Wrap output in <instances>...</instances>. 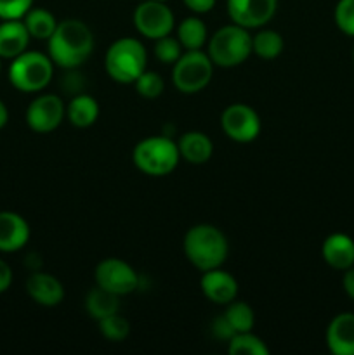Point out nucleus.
<instances>
[{
	"label": "nucleus",
	"instance_id": "1",
	"mask_svg": "<svg viewBox=\"0 0 354 355\" xmlns=\"http://www.w3.org/2000/svg\"><path fill=\"white\" fill-rule=\"evenodd\" d=\"M49 58L62 69H76L94 51V33L83 21L65 19L58 23L47 40Z\"/></svg>",
	"mask_w": 354,
	"mask_h": 355
},
{
	"label": "nucleus",
	"instance_id": "2",
	"mask_svg": "<svg viewBox=\"0 0 354 355\" xmlns=\"http://www.w3.org/2000/svg\"><path fill=\"white\" fill-rule=\"evenodd\" d=\"M183 248L191 266L201 272L222 267L229 255L228 238L221 229L210 224H198L187 229Z\"/></svg>",
	"mask_w": 354,
	"mask_h": 355
},
{
	"label": "nucleus",
	"instance_id": "3",
	"mask_svg": "<svg viewBox=\"0 0 354 355\" xmlns=\"http://www.w3.org/2000/svg\"><path fill=\"white\" fill-rule=\"evenodd\" d=\"M148 64V52L141 40L124 37L110 45L104 58V69L108 76L117 83L130 85L142 73Z\"/></svg>",
	"mask_w": 354,
	"mask_h": 355
},
{
	"label": "nucleus",
	"instance_id": "4",
	"mask_svg": "<svg viewBox=\"0 0 354 355\" xmlns=\"http://www.w3.org/2000/svg\"><path fill=\"white\" fill-rule=\"evenodd\" d=\"M132 162L135 168L146 175L165 177L179 165V148H177V142L165 135L142 139L132 151Z\"/></svg>",
	"mask_w": 354,
	"mask_h": 355
},
{
	"label": "nucleus",
	"instance_id": "5",
	"mask_svg": "<svg viewBox=\"0 0 354 355\" xmlns=\"http://www.w3.org/2000/svg\"><path fill=\"white\" fill-rule=\"evenodd\" d=\"M208 58L219 68H235L252 55V35L239 24H228L208 40Z\"/></svg>",
	"mask_w": 354,
	"mask_h": 355
},
{
	"label": "nucleus",
	"instance_id": "6",
	"mask_svg": "<svg viewBox=\"0 0 354 355\" xmlns=\"http://www.w3.org/2000/svg\"><path fill=\"white\" fill-rule=\"evenodd\" d=\"M54 62L49 54L24 51L9 66V82L19 92H40L52 82Z\"/></svg>",
	"mask_w": 354,
	"mask_h": 355
},
{
	"label": "nucleus",
	"instance_id": "7",
	"mask_svg": "<svg viewBox=\"0 0 354 355\" xmlns=\"http://www.w3.org/2000/svg\"><path fill=\"white\" fill-rule=\"evenodd\" d=\"M214 62L201 51H186L172 68V83L179 92L198 94L212 82Z\"/></svg>",
	"mask_w": 354,
	"mask_h": 355
},
{
	"label": "nucleus",
	"instance_id": "8",
	"mask_svg": "<svg viewBox=\"0 0 354 355\" xmlns=\"http://www.w3.org/2000/svg\"><path fill=\"white\" fill-rule=\"evenodd\" d=\"M96 284L103 290L111 291L118 297L134 293L139 288V276L130 263L124 262L121 259H104L97 263L94 270Z\"/></svg>",
	"mask_w": 354,
	"mask_h": 355
},
{
	"label": "nucleus",
	"instance_id": "9",
	"mask_svg": "<svg viewBox=\"0 0 354 355\" xmlns=\"http://www.w3.org/2000/svg\"><path fill=\"white\" fill-rule=\"evenodd\" d=\"M174 19L172 10L162 0H144L134 10V26L142 37L149 40H158L172 33Z\"/></svg>",
	"mask_w": 354,
	"mask_h": 355
},
{
	"label": "nucleus",
	"instance_id": "10",
	"mask_svg": "<svg viewBox=\"0 0 354 355\" xmlns=\"http://www.w3.org/2000/svg\"><path fill=\"white\" fill-rule=\"evenodd\" d=\"M221 127L231 141L246 144L259 137L260 118L252 106L243 103L231 104L222 111Z\"/></svg>",
	"mask_w": 354,
	"mask_h": 355
},
{
	"label": "nucleus",
	"instance_id": "11",
	"mask_svg": "<svg viewBox=\"0 0 354 355\" xmlns=\"http://www.w3.org/2000/svg\"><path fill=\"white\" fill-rule=\"evenodd\" d=\"M66 116V106L56 94H42L30 103L26 110V123L37 134H51Z\"/></svg>",
	"mask_w": 354,
	"mask_h": 355
},
{
	"label": "nucleus",
	"instance_id": "12",
	"mask_svg": "<svg viewBox=\"0 0 354 355\" xmlns=\"http://www.w3.org/2000/svg\"><path fill=\"white\" fill-rule=\"evenodd\" d=\"M228 14L235 24L252 30L269 23L278 9V0H228Z\"/></svg>",
	"mask_w": 354,
	"mask_h": 355
},
{
	"label": "nucleus",
	"instance_id": "13",
	"mask_svg": "<svg viewBox=\"0 0 354 355\" xmlns=\"http://www.w3.org/2000/svg\"><path fill=\"white\" fill-rule=\"evenodd\" d=\"M201 291L205 297L217 305H228L238 295V281L221 267L212 270H205L200 279Z\"/></svg>",
	"mask_w": 354,
	"mask_h": 355
},
{
	"label": "nucleus",
	"instance_id": "14",
	"mask_svg": "<svg viewBox=\"0 0 354 355\" xmlns=\"http://www.w3.org/2000/svg\"><path fill=\"white\" fill-rule=\"evenodd\" d=\"M26 291L35 304L56 307L65 300V286L58 277L47 272H33L26 279Z\"/></svg>",
	"mask_w": 354,
	"mask_h": 355
},
{
	"label": "nucleus",
	"instance_id": "15",
	"mask_svg": "<svg viewBox=\"0 0 354 355\" xmlns=\"http://www.w3.org/2000/svg\"><path fill=\"white\" fill-rule=\"evenodd\" d=\"M30 241V225L14 211H0V252L14 253Z\"/></svg>",
	"mask_w": 354,
	"mask_h": 355
},
{
	"label": "nucleus",
	"instance_id": "16",
	"mask_svg": "<svg viewBox=\"0 0 354 355\" xmlns=\"http://www.w3.org/2000/svg\"><path fill=\"white\" fill-rule=\"evenodd\" d=\"M326 345L333 355H354V314L342 312L330 321Z\"/></svg>",
	"mask_w": 354,
	"mask_h": 355
},
{
	"label": "nucleus",
	"instance_id": "17",
	"mask_svg": "<svg viewBox=\"0 0 354 355\" xmlns=\"http://www.w3.org/2000/svg\"><path fill=\"white\" fill-rule=\"evenodd\" d=\"M323 260L335 270H347L354 266V239L342 232L330 234L321 246Z\"/></svg>",
	"mask_w": 354,
	"mask_h": 355
},
{
	"label": "nucleus",
	"instance_id": "18",
	"mask_svg": "<svg viewBox=\"0 0 354 355\" xmlns=\"http://www.w3.org/2000/svg\"><path fill=\"white\" fill-rule=\"evenodd\" d=\"M30 33L21 19L0 23V59H14L23 54L30 44Z\"/></svg>",
	"mask_w": 354,
	"mask_h": 355
},
{
	"label": "nucleus",
	"instance_id": "19",
	"mask_svg": "<svg viewBox=\"0 0 354 355\" xmlns=\"http://www.w3.org/2000/svg\"><path fill=\"white\" fill-rule=\"evenodd\" d=\"M177 148H179L180 158L186 159L191 165H205L214 155V144H212L210 137L198 130H191L180 135Z\"/></svg>",
	"mask_w": 354,
	"mask_h": 355
},
{
	"label": "nucleus",
	"instance_id": "20",
	"mask_svg": "<svg viewBox=\"0 0 354 355\" xmlns=\"http://www.w3.org/2000/svg\"><path fill=\"white\" fill-rule=\"evenodd\" d=\"M66 118L76 128H89L99 118V103L92 96L78 94L66 106Z\"/></svg>",
	"mask_w": 354,
	"mask_h": 355
},
{
	"label": "nucleus",
	"instance_id": "21",
	"mask_svg": "<svg viewBox=\"0 0 354 355\" xmlns=\"http://www.w3.org/2000/svg\"><path fill=\"white\" fill-rule=\"evenodd\" d=\"M118 309H120V297L111 291L103 290L96 284V288L87 293L85 298V311L89 314V318L101 321V319L108 318V315L117 314Z\"/></svg>",
	"mask_w": 354,
	"mask_h": 355
},
{
	"label": "nucleus",
	"instance_id": "22",
	"mask_svg": "<svg viewBox=\"0 0 354 355\" xmlns=\"http://www.w3.org/2000/svg\"><path fill=\"white\" fill-rule=\"evenodd\" d=\"M177 40L184 51H201L208 42V31L200 17H186L177 26Z\"/></svg>",
	"mask_w": 354,
	"mask_h": 355
},
{
	"label": "nucleus",
	"instance_id": "23",
	"mask_svg": "<svg viewBox=\"0 0 354 355\" xmlns=\"http://www.w3.org/2000/svg\"><path fill=\"white\" fill-rule=\"evenodd\" d=\"M23 23L30 37L37 38V40H49L56 28H58V21H56L54 14L49 12L47 9H42V7H37V9L31 7L24 14Z\"/></svg>",
	"mask_w": 354,
	"mask_h": 355
},
{
	"label": "nucleus",
	"instance_id": "24",
	"mask_svg": "<svg viewBox=\"0 0 354 355\" xmlns=\"http://www.w3.org/2000/svg\"><path fill=\"white\" fill-rule=\"evenodd\" d=\"M285 40L278 31L260 30L252 37V54L260 59H276L283 52Z\"/></svg>",
	"mask_w": 354,
	"mask_h": 355
},
{
	"label": "nucleus",
	"instance_id": "25",
	"mask_svg": "<svg viewBox=\"0 0 354 355\" xmlns=\"http://www.w3.org/2000/svg\"><path fill=\"white\" fill-rule=\"evenodd\" d=\"M224 318L231 324L233 331L236 333H246L252 331L253 324H255V314H253L252 307L245 302H235L228 304V309L224 312Z\"/></svg>",
	"mask_w": 354,
	"mask_h": 355
},
{
	"label": "nucleus",
	"instance_id": "26",
	"mask_svg": "<svg viewBox=\"0 0 354 355\" xmlns=\"http://www.w3.org/2000/svg\"><path fill=\"white\" fill-rule=\"evenodd\" d=\"M228 352L231 355H267L269 349L262 338L253 335L252 331L236 333L228 342Z\"/></svg>",
	"mask_w": 354,
	"mask_h": 355
},
{
	"label": "nucleus",
	"instance_id": "27",
	"mask_svg": "<svg viewBox=\"0 0 354 355\" xmlns=\"http://www.w3.org/2000/svg\"><path fill=\"white\" fill-rule=\"evenodd\" d=\"M97 322H99L101 335L106 340H110V342H124L128 336V333H130V324L118 312L113 315H108V318L101 319Z\"/></svg>",
	"mask_w": 354,
	"mask_h": 355
},
{
	"label": "nucleus",
	"instance_id": "28",
	"mask_svg": "<svg viewBox=\"0 0 354 355\" xmlns=\"http://www.w3.org/2000/svg\"><path fill=\"white\" fill-rule=\"evenodd\" d=\"M135 92L144 99H156L165 90V82H163L162 75L151 69H146L141 76L134 82Z\"/></svg>",
	"mask_w": 354,
	"mask_h": 355
},
{
	"label": "nucleus",
	"instance_id": "29",
	"mask_svg": "<svg viewBox=\"0 0 354 355\" xmlns=\"http://www.w3.org/2000/svg\"><path fill=\"white\" fill-rule=\"evenodd\" d=\"M183 55V45L170 35L155 40V58L163 64H174Z\"/></svg>",
	"mask_w": 354,
	"mask_h": 355
},
{
	"label": "nucleus",
	"instance_id": "30",
	"mask_svg": "<svg viewBox=\"0 0 354 355\" xmlns=\"http://www.w3.org/2000/svg\"><path fill=\"white\" fill-rule=\"evenodd\" d=\"M335 24L344 35L354 37V0H339L335 6Z\"/></svg>",
	"mask_w": 354,
	"mask_h": 355
},
{
	"label": "nucleus",
	"instance_id": "31",
	"mask_svg": "<svg viewBox=\"0 0 354 355\" xmlns=\"http://www.w3.org/2000/svg\"><path fill=\"white\" fill-rule=\"evenodd\" d=\"M33 0H0V19H23Z\"/></svg>",
	"mask_w": 354,
	"mask_h": 355
},
{
	"label": "nucleus",
	"instance_id": "32",
	"mask_svg": "<svg viewBox=\"0 0 354 355\" xmlns=\"http://www.w3.org/2000/svg\"><path fill=\"white\" fill-rule=\"evenodd\" d=\"M212 333H214V336H217V338L221 340H226V342H229V340L235 336V331H233L231 324H229L228 319L224 318V314H222L221 318L215 319L214 324H212Z\"/></svg>",
	"mask_w": 354,
	"mask_h": 355
},
{
	"label": "nucleus",
	"instance_id": "33",
	"mask_svg": "<svg viewBox=\"0 0 354 355\" xmlns=\"http://www.w3.org/2000/svg\"><path fill=\"white\" fill-rule=\"evenodd\" d=\"M183 2L194 14H207L214 9L217 0H183Z\"/></svg>",
	"mask_w": 354,
	"mask_h": 355
},
{
	"label": "nucleus",
	"instance_id": "34",
	"mask_svg": "<svg viewBox=\"0 0 354 355\" xmlns=\"http://www.w3.org/2000/svg\"><path fill=\"white\" fill-rule=\"evenodd\" d=\"M12 284V270H10L9 263L0 260V293L7 291Z\"/></svg>",
	"mask_w": 354,
	"mask_h": 355
},
{
	"label": "nucleus",
	"instance_id": "35",
	"mask_svg": "<svg viewBox=\"0 0 354 355\" xmlns=\"http://www.w3.org/2000/svg\"><path fill=\"white\" fill-rule=\"evenodd\" d=\"M342 286L344 291L347 293V297H349L351 300H354V266L349 267L347 270H344Z\"/></svg>",
	"mask_w": 354,
	"mask_h": 355
},
{
	"label": "nucleus",
	"instance_id": "36",
	"mask_svg": "<svg viewBox=\"0 0 354 355\" xmlns=\"http://www.w3.org/2000/svg\"><path fill=\"white\" fill-rule=\"evenodd\" d=\"M7 121H9V111H7L6 104H3L2 101H0V128L6 127Z\"/></svg>",
	"mask_w": 354,
	"mask_h": 355
},
{
	"label": "nucleus",
	"instance_id": "37",
	"mask_svg": "<svg viewBox=\"0 0 354 355\" xmlns=\"http://www.w3.org/2000/svg\"><path fill=\"white\" fill-rule=\"evenodd\" d=\"M351 58H353V62H354V44H353V51H351Z\"/></svg>",
	"mask_w": 354,
	"mask_h": 355
},
{
	"label": "nucleus",
	"instance_id": "38",
	"mask_svg": "<svg viewBox=\"0 0 354 355\" xmlns=\"http://www.w3.org/2000/svg\"><path fill=\"white\" fill-rule=\"evenodd\" d=\"M0 71H2V62H0Z\"/></svg>",
	"mask_w": 354,
	"mask_h": 355
},
{
	"label": "nucleus",
	"instance_id": "39",
	"mask_svg": "<svg viewBox=\"0 0 354 355\" xmlns=\"http://www.w3.org/2000/svg\"><path fill=\"white\" fill-rule=\"evenodd\" d=\"M162 2H165V0H162Z\"/></svg>",
	"mask_w": 354,
	"mask_h": 355
}]
</instances>
